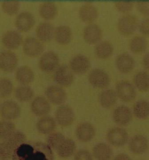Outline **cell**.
<instances>
[{"label": "cell", "mask_w": 149, "mask_h": 160, "mask_svg": "<svg viewBox=\"0 0 149 160\" xmlns=\"http://www.w3.org/2000/svg\"><path fill=\"white\" fill-rule=\"evenodd\" d=\"M12 160H54L52 150L41 142H25L15 151Z\"/></svg>", "instance_id": "obj_1"}, {"label": "cell", "mask_w": 149, "mask_h": 160, "mask_svg": "<svg viewBox=\"0 0 149 160\" xmlns=\"http://www.w3.org/2000/svg\"><path fill=\"white\" fill-rule=\"evenodd\" d=\"M26 142V136L20 131H16L7 140L0 142V160L12 159L18 147Z\"/></svg>", "instance_id": "obj_2"}, {"label": "cell", "mask_w": 149, "mask_h": 160, "mask_svg": "<svg viewBox=\"0 0 149 160\" xmlns=\"http://www.w3.org/2000/svg\"><path fill=\"white\" fill-rule=\"evenodd\" d=\"M59 57L54 52H47L40 58L39 66L40 70L44 72L50 73L56 71L59 67Z\"/></svg>", "instance_id": "obj_3"}, {"label": "cell", "mask_w": 149, "mask_h": 160, "mask_svg": "<svg viewBox=\"0 0 149 160\" xmlns=\"http://www.w3.org/2000/svg\"><path fill=\"white\" fill-rule=\"evenodd\" d=\"M75 119L74 111L67 105L58 107L55 113V120L57 123L63 128L68 127L73 124Z\"/></svg>", "instance_id": "obj_4"}, {"label": "cell", "mask_w": 149, "mask_h": 160, "mask_svg": "<svg viewBox=\"0 0 149 160\" xmlns=\"http://www.w3.org/2000/svg\"><path fill=\"white\" fill-rule=\"evenodd\" d=\"M44 49L43 43L37 38L29 37L23 42V50L24 53L31 58L39 56L43 53Z\"/></svg>", "instance_id": "obj_5"}, {"label": "cell", "mask_w": 149, "mask_h": 160, "mask_svg": "<svg viewBox=\"0 0 149 160\" xmlns=\"http://www.w3.org/2000/svg\"><path fill=\"white\" fill-rule=\"evenodd\" d=\"M54 78L57 84L61 87H70L74 81V72L66 65L58 67L55 71Z\"/></svg>", "instance_id": "obj_6"}, {"label": "cell", "mask_w": 149, "mask_h": 160, "mask_svg": "<svg viewBox=\"0 0 149 160\" xmlns=\"http://www.w3.org/2000/svg\"><path fill=\"white\" fill-rule=\"evenodd\" d=\"M107 140L111 145L114 147H122L127 142L128 134L125 129L115 127L108 131Z\"/></svg>", "instance_id": "obj_7"}, {"label": "cell", "mask_w": 149, "mask_h": 160, "mask_svg": "<svg viewBox=\"0 0 149 160\" xmlns=\"http://www.w3.org/2000/svg\"><path fill=\"white\" fill-rule=\"evenodd\" d=\"M21 113V107L13 101H5L0 107V115L4 120H15L20 116Z\"/></svg>", "instance_id": "obj_8"}, {"label": "cell", "mask_w": 149, "mask_h": 160, "mask_svg": "<svg viewBox=\"0 0 149 160\" xmlns=\"http://www.w3.org/2000/svg\"><path fill=\"white\" fill-rule=\"evenodd\" d=\"M18 58L11 50H5L0 53V70L5 72H11L18 66Z\"/></svg>", "instance_id": "obj_9"}, {"label": "cell", "mask_w": 149, "mask_h": 160, "mask_svg": "<svg viewBox=\"0 0 149 160\" xmlns=\"http://www.w3.org/2000/svg\"><path fill=\"white\" fill-rule=\"evenodd\" d=\"M89 81L93 87L97 88H104L110 84V77L105 71L96 68L90 72Z\"/></svg>", "instance_id": "obj_10"}, {"label": "cell", "mask_w": 149, "mask_h": 160, "mask_svg": "<svg viewBox=\"0 0 149 160\" xmlns=\"http://www.w3.org/2000/svg\"><path fill=\"white\" fill-rule=\"evenodd\" d=\"M116 93L123 102H129L136 98V92L134 87L127 81H121L116 86Z\"/></svg>", "instance_id": "obj_11"}, {"label": "cell", "mask_w": 149, "mask_h": 160, "mask_svg": "<svg viewBox=\"0 0 149 160\" xmlns=\"http://www.w3.org/2000/svg\"><path fill=\"white\" fill-rule=\"evenodd\" d=\"M46 95L49 102L55 105L64 103L67 95L64 88L59 85H50L46 90Z\"/></svg>", "instance_id": "obj_12"}, {"label": "cell", "mask_w": 149, "mask_h": 160, "mask_svg": "<svg viewBox=\"0 0 149 160\" xmlns=\"http://www.w3.org/2000/svg\"><path fill=\"white\" fill-rule=\"evenodd\" d=\"M137 23L138 21L136 17L132 15H126L119 19V32L123 35H131L136 31Z\"/></svg>", "instance_id": "obj_13"}, {"label": "cell", "mask_w": 149, "mask_h": 160, "mask_svg": "<svg viewBox=\"0 0 149 160\" xmlns=\"http://www.w3.org/2000/svg\"><path fill=\"white\" fill-rule=\"evenodd\" d=\"M35 24V18L29 12H22L15 19V25L20 32H27L33 28Z\"/></svg>", "instance_id": "obj_14"}, {"label": "cell", "mask_w": 149, "mask_h": 160, "mask_svg": "<svg viewBox=\"0 0 149 160\" xmlns=\"http://www.w3.org/2000/svg\"><path fill=\"white\" fill-rule=\"evenodd\" d=\"M70 67L73 72L82 74L90 68V62L86 56L82 54H78L70 60Z\"/></svg>", "instance_id": "obj_15"}, {"label": "cell", "mask_w": 149, "mask_h": 160, "mask_svg": "<svg viewBox=\"0 0 149 160\" xmlns=\"http://www.w3.org/2000/svg\"><path fill=\"white\" fill-rule=\"evenodd\" d=\"M31 110L34 115L39 117L47 116L51 111L49 101L43 97H36L31 103Z\"/></svg>", "instance_id": "obj_16"}, {"label": "cell", "mask_w": 149, "mask_h": 160, "mask_svg": "<svg viewBox=\"0 0 149 160\" xmlns=\"http://www.w3.org/2000/svg\"><path fill=\"white\" fill-rule=\"evenodd\" d=\"M75 134L80 142H90L94 138L96 131L94 126L91 123L83 122L78 125Z\"/></svg>", "instance_id": "obj_17"}, {"label": "cell", "mask_w": 149, "mask_h": 160, "mask_svg": "<svg viewBox=\"0 0 149 160\" xmlns=\"http://www.w3.org/2000/svg\"><path fill=\"white\" fill-rule=\"evenodd\" d=\"M129 148L130 151L134 154H143L148 150V140L143 135H135L131 139L129 143Z\"/></svg>", "instance_id": "obj_18"}, {"label": "cell", "mask_w": 149, "mask_h": 160, "mask_svg": "<svg viewBox=\"0 0 149 160\" xmlns=\"http://www.w3.org/2000/svg\"><path fill=\"white\" fill-rule=\"evenodd\" d=\"M102 38V31L96 24H89L85 27L84 31V39L89 45L98 43Z\"/></svg>", "instance_id": "obj_19"}, {"label": "cell", "mask_w": 149, "mask_h": 160, "mask_svg": "<svg viewBox=\"0 0 149 160\" xmlns=\"http://www.w3.org/2000/svg\"><path fill=\"white\" fill-rule=\"evenodd\" d=\"M23 42L22 36L16 31H8L5 33L2 38V44L8 49H18Z\"/></svg>", "instance_id": "obj_20"}, {"label": "cell", "mask_w": 149, "mask_h": 160, "mask_svg": "<svg viewBox=\"0 0 149 160\" xmlns=\"http://www.w3.org/2000/svg\"><path fill=\"white\" fill-rule=\"evenodd\" d=\"M79 16L82 22L92 24L98 17V11L92 3L86 2L80 7Z\"/></svg>", "instance_id": "obj_21"}, {"label": "cell", "mask_w": 149, "mask_h": 160, "mask_svg": "<svg viewBox=\"0 0 149 160\" xmlns=\"http://www.w3.org/2000/svg\"><path fill=\"white\" fill-rule=\"evenodd\" d=\"M113 119L120 126H125L129 124L132 120V114L131 109L125 105L117 107L113 113Z\"/></svg>", "instance_id": "obj_22"}, {"label": "cell", "mask_w": 149, "mask_h": 160, "mask_svg": "<svg viewBox=\"0 0 149 160\" xmlns=\"http://www.w3.org/2000/svg\"><path fill=\"white\" fill-rule=\"evenodd\" d=\"M55 28L51 23L42 22L37 26L36 34L37 39L43 42H48L53 39Z\"/></svg>", "instance_id": "obj_23"}, {"label": "cell", "mask_w": 149, "mask_h": 160, "mask_svg": "<svg viewBox=\"0 0 149 160\" xmlns=\"http://www.w3.org/2000/svg\"><path fill=\"white\" fill-rule=\"evenodd\" d=\"M56 121L53 117L45 116L40 118L36 123V128L40 133L50 134L52 133L56 128Z\"/></svg>", "instance_id": "obj_24"}, {"label": "cell", "mask_w": 149, "mask_h": 160, "mask_svg": "<svg viewBox=\"0 0 149 160\" xmlns=\"http://www.w3.org/2000/svg\"><path fill=\"white\" fill-rule=\"evenodd\" d=\"M92 155L96 160H110L113 155V151L109 145L100 142L93 148Z\"/></svg>", "instance_id": "obj_25"}, {"label": "cell", "mask_w": 149, "mask_h": 160, "mask_svg": "<svg viewBox=\"0 0 149 160\" xmlns=\"http://www.w3.org/2000/svg\"><path fill=\"white\" fill-rule=\"evenodd\" d=\"M76 150V146L74 141L71 138H66L57 148L56 152L60 157L65 159L74 155Z\"/></svg>", "instance_id": "obj_26"}, {"label": "cell", "mask_w": 149, "mask_h": 160, "mask_svg": "<svg viewBox=\"0 0 149 160\" xmlns=\"http://www.w3.org/2000/svg\"><path fill=\"white\" fill-rule=\"evenodd\" d=\"M116 66L119 71L123 73H128L133 70L135 61L131 56L127 53L119 55L116 59Z\"/></svg>", "instance_id": "obj_27"}, {"label": "cell", "mask_w": 149, "mask_h": 160, "mask_svg": "<svg viewBox=\"0 0 149 160\" xmlns=\"http://www.w3.org/2000/svg\"><path fill=\"white\" fill-rule=\"evenodd\" d=\"M54 37L58 44L68 45L72 39V32L68 26H60L55 29Z\"/></svg>", "instance_id": "obj_28"}, {"label": "cell", "mask_w": 149, "mask_h": 160, "mask_svg": "<svg viewBox=\"0 0 149 160\" xmlns=\"http://www.w3.org/2000/svg\"><path fill=\"white\" fill-rule=\"evenodd\" d=\"M16 79L23 85H27L31 83L35 79L34 72L27 66L19 67L15 74Z\"/></svg>", "instance_id": "obj_29"}, {"label": "cell", "mask_w": 149, "mask_h": 160, "mask_svg": "<svg viewBox=\"0 0 149 160\" xmlns=\"http://www.w3.org/2000/svg\"><path fill=\"white\" fill-rule=\"evenodd\" d=\"M40 15L45 20H53L58 13L57 5L51 2H45L40 5Z\"/></svg>", "instance_id": "obj_30"}, {"label": "cell", "mask_w": 149, "mask_h": 160, "mask_svg": "<svg viewBox=\"0 0 149 160\" xmlns=\"http://www.w3.org/2000/svg\"><path fill=\"white\" fill-rule=\"evenodd\" d=\"M117 95L113 89H106L101 92L99 97V101L101 107L108 109L117 102Z\"/></svg>", "instance_id": "obj_31"}, {"label": "cell", "mask_w": 149, "mask_h": 160, "mask_svg": "<svg viewBox=\"0 0 149 160\" xmlns=\"http://www.w3.org/2000/svg\"><path fill=\"white\" fill-rule=\"evenodd\" d=\"M133 114L139 119H146L149 117V102L142 99L136 102L133 106Z\"/></svg>", "instance_id": "obj_32"}, {"label": "cell", "mask_w": 149, "mask_h": 160, "mask_svg": "<svg viewBox=\"0 0 149 160\" xmlns=\"http://www.w3.org/2000/svg\"><path fill=\"white\" fill-rule=\"evenodd\" d=\"M114 48L109 42L103 41L98 43L95 49L97 57L101 59H106L110 58L113 53Z\"/></svg>", "instance_id": "obj_33"}, {"label": "cell", "mask_w": 149, "mask_h": 160, "mask_svg": "<svg viewBox=\"0 0 149 160\" xmlns=\"http://www.w3.org/2000/svg\"><path fill=\"white\" fill-rule=\"evenodd\" d=\"M33 96V90L27 85L19 86L15 90V97L20 102H28L31 101Z\"/></svg>", "instance_id": "obj_34"}, {"label": "cell", "mask_w": 149, "mask_h": 160, "mask_svg": "<svg viewBox=\"0 0 149 160\" xmlns=\"http://www.w3.org/2000/svg\"><path fill=\"white\" fill-rule=\"evenodd\" d=\"M136 88L141 92H146L149 89V74L145 71L137 73L133 78Z\"/></svg>", "instance_id": "obj_35"}, {"label": "cell", "mask_w": 149, "mask_h": 160, "mask_svg": "<svg viewBox=\"0 0 149 160\" xmlns=\"http://www.w3.org/2000/svg\"><path fill=\"white\" fill-rule=\"evenodd\" d=\"M147 42L145 37L137 36L132 38L130 42V49L134 53L140 54L144 52L147 49Z\"/></svg>", "instance_id": "obj_36"}, {"label": "cell", "mask_w": 149, "mask_h": 160, "mask_svg": "<svg viewBox=\"0 0 149 160\" xmlns=\"http://www.w3.org/2000/svg\"><path fill=\"white\" fill-rule=\"evenodd\" d=\"M15 125L9 120L0 121V140L5 141L15 132Z\"/></svg>", "instance_id": "obj_37"}, {"label": "cell", "mask_w": 149, "mask_h": 160, "mask_svg": "<svg viewBox=\"0 0 149 160\" xmlns=\"http://www.w3.org/2000/svg\"><path fill=\"white\" fill-rule=\"evenodd\" d=\"M65 138L64 135L61 133L54 132L52 133L48 134V137L46 139V144L51 150L56 151L57 148Z\"/></svg>", "instance_id": "obj_38"}, {"label": "cell", "mask_w": 149, "mask_h": 160, "mask_svg": "<svg viewBox=\"0 0 149 160\" xmlns=\"http://www.w3.org/2000/svg\"><path fill=\"white\" fill-rule=\"evenodd\" d=\"M13 83L11 80L7 78L0 79V97H8L13 92Z\"/></svg>", "instance_id": "obj_39"}, {"label": "cell", "mask_w": 149, "mask_h": 160, "mask_svg": "<svg viewBox=\"0 0 149 160\" xmlns=\"http://www.w3.org/2000/svg\"><path fill=\"white\" fill-rule=\"evenodd\" d=\"M1 7L5 13L12 16L18 13L20 9V2L18 1H5Z\"/></svg>", "instance_id": "obj_40"}, {"label": "cell", "mask_w": 149, "mask_h": 160, "mask_svg": "<svg viewBox=\"0 0 149 160\" xmlns=\"http://www.w3.org/2000/svg\"><path fill=\"white\" fill-rule=\"evenodd\" d=\"M117 9L122 13H128L133 8V3L131 2H118L115 4Z\"/></svg>", "instance_id": "obj_41"}, {"label": "cell", "mask_w": 149, "mask_h": 160, "mask_svg": "<svg viewBox=\"0 0 149 160\" xmlns=\"http://www.w3.org/2000/svg\"><path fill=\"white\" fill-rule=\"evenodd\" d=\"M74 160H93V157L90 151L83 149L75 152Z\"/></svg>", "instance_id": "obj_42"}, {"label": "cell", "mask_w": 149, "mask_h": 160, "mask_svg": "<svg viewBox=\"0 0 149 160\" xmlns=\"http://www.w3.org/2000/svg\"><path fill=\"white\" fill-rule=\"evenodd\" d=\"M136 7L140 13L145 16L149 15V2H139Z\"/></svg>", "instance_id": "obj_43"}, {"label": "cell", "mask_w": 149, "mask_h": 160, "mask_svg": "<svg viewBox=\"0 0 149 160\" xmlns=\"http://www.w3.org/2000/svg\"><path fill=\"white\" fill-rule=\"evenodd\" d=\"M139 31L143 35L149 36V18H146L140 22Z\"/></svg>", "instance_id": "obj_44"}, {"label": "cell", "mask_w": 149, "mask_h": 160, "mask_svg": "<svg viewBox=\"0 0 149 160\" xmlns=\"http://www.w3.org/2000/svg\"><path fill=\"white\" fill-rule=\"evenodd\" d=\"M113 160H132L131 158L127 154L121 153L115 156Z\"/></svg>", "instance_id": "obj_45"}, {"label": "cell", "mask_w": 149, "mask_h": 160, "mask_svg": "<svg viewBox=\"0 0 149 160\" xmlns=\"http://www.w3.org/2000/svg\"><path fill=\"white\" fill-rule=\"evenodd\" d=\"M143 64L144 67L149 70V53L145 54L143 58Z\"/></svg>", "instance_id": "obj_46"}]
</instances>
